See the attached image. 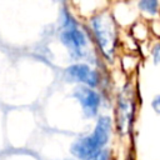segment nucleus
Segmentation results:
<instances>
[{"label":"nucleus","mask_w":160,"mask_h":160,"mask_svg":"<svg viewBox=\"0 0 160 160\" xmlns=\"http://www.w3.org/2000/svg\"><path fill=\"white\" fill-rule=\"evenodd\" d=\"M112 131V120L109 116H100L94 130L75 140L70 146V152L78 160H92L105 149Z\"/></svg>","instance_id":"f257e3e1"},{"label":"nucleus","mask_w":160,"mask_h":160,"mask_svg":"<svg viewBox=\"0 0 160 160\" xmlns=\"http://www.w3.org/2000/svg\"><path fill=\"white\" fill-rule=\"evenodd\" d=\"M59 40L74 60H80L85 58L88 48L86 36L79 28L74 16L66 9H62L60 14Z\"/></svg>","instance_id":"f03ea898"},{"label":"nucleus","mask_w":160,"mask_h":160,"mask_svg":"<svg viewBox=\"0 0 160 160\" xmlns=\"http://www.w3.org/2000/svg\"><path fill=\"white\" fill-rule=\"evenodd\" d=\"M90 29L102 55L111 60L115 54L118 42L116 25L112 16L106 12L92 16L90 20Z\"/></svg>","instance_id":"7ed1b4c3"},{"label":"nucleus","mask_w":160,"mask_h":160,"mask_svg":"<svg viewBox=\"0 0 160 160\" xmlns=\"http://www.w3.org/2000/svg\"><path fill=\"white\" fill-rule=\"evenodd\" d=\"M72 96L80 104L81 110L86 118H95L98 115L101 105V96L95 89L80 85L74 90Z\"/></svg>","instance_id":"20e7f679"},{"label":"nucleus","mask_w":160,"mask_h":160,"mask_svg":"<svg viewBox=\"0 0 160 160\" xmlns=\"http://www.w3.org/2000/svg\"><path fill=\"white\" fill-rule=\"evenodd\" d=\"M65 74L70 80L80 82L81 85L89 86L91 89L98 88V85L100 84V74L85 62L71 64L65 69Z\"/></svg>","instance_id":"39448f33"},{"label":"nucleus","mask_w":160,"mask_h":160,"mask_svg":"<svg viewBox=\"0 0 160 160\" xmlns=\"http://www.w3.org/2000/svg\"><path fill=\"white\" fill-rule=\"evenodd\" d=\"M135 109H134V101L132 96L129 92V90H125L119 96L118 101V112H116V126L118 130L121 132L129 131L132 119H134Z\"/></svg>","instance_id":"423d86ee"},{"label":"nucleus","mask_w":160,"mask_h":160,"mask_svg":"<svg viewBox=\"0 0 160 160\" xmlns=\"http://www.w3.org/2000/svg\"><path fill=\"white\" fill-rule=\"evenodd\" d=\"M138 6L141 11L150 14V15H155L159 9V2L156 0H142L138 4Z\"/></svg>","instance_id":"0eeeda50"},{"label":"nucleus","mask_w":160,"mask_h":160,"mask_svg":"<svg viewBox=\"0 0 160 160\" xmlns=\"http://www.w3.org/2000/svg\"><path fill=\"white\" fill-rule=\"evenodd\" d=\"M151 56H152L154 64H159L160 62V44L154 45V48L151 50Z\"/></svg>","instance_id":"6e6552de"},{"label":"nucleus","mask_w":160,"mask_h":160,"mask_svg":"<svg viewBox=\"0 0 160 160\" xmlns=\"http://www.w3.org/2000/svg\"><path fill=\"white\" fill-rule=\"evenodd\" d=\"M151 108L156 114H160V94L155 95L151 100Z\"/></svg>","instance_id":"1a4fd4ad"},{"label":"nucleus","mask_w":160,"mask_h":160,"mask_svg":"<svg viewBox=\"0 0 160 160\" xmlns=\"http://www.w3.org/2000/svg\"><path fill=\"white\" fill-rule=\"evenodd\" d=\"M109 159H110V151L105 148V149L101 150V151H100L92 160H109Z\"/></svg>","instance_id":"9d476101"}]
</instances>
